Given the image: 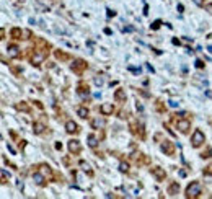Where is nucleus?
I'll return each instance as SVG.
<instances>
[{
	"instance_id": "aec40b11",
	"label": "nucleus",
	"mask_w": 212,
	"mask_h": 199,
	"mask_svg": "<svg viewBox=\"0 0 212 199\" xmlns=\"http://www.w3.org/2000/svg\"><path fill=\"white\" fill-rule=\"evenodd\" d=\"M194 66H196V69H204V62H202L201 59H197V61L194 62Z\"/></svg>"
},
{
	"instance_id": "412c9836",
	"label": "nucleus",
	"mask_w": 212,
	"mask_h": 199,
	"mask_svg": "<svg viewBox=\"0 0 212 199\" xmlns=\"http://www.w3.org/2000/svg\"><path fill=\"white\" fill-rule=\"evenodd\" d=\"M119 170L121 171H127V170H129V165H127V163H121L119 165Z\"/></svg>"
},
{
	"instance_id": "39448f33",
	"label": "nucleus",
	"mask_w": 212,
	"mask_h": 199,
	"mask_svg": "<svg viewBox=\"0 0 212 199\" xmlns=\"http://www.w3.org/2000/svg\"><path fill=\"white\" fill-rule=\"evenodd\" d=\"M113 105L111 103H105V105H101L100 106V111H101V114H105V116H108V114H111L113 113Z\"/></svg>"
},
{
	"instance_id": "2eb2a0df",
	"label": "nucleus",
	"mask_w": 212,
	"mask_h": 199,
	"mask_svg": "<svg viewBox=\"0 0 212 199\" xmlns=\"http://www.w3.org/2000/svg\"><path fill=\"white\" fill-rule=\"evenodd\" d=\"M178 189H179V186H178V183H173V184L170 186V189H168V194H173V196H175L176 192H178Z\"/></svg>"
},
{
	"instance_id": "a878e982",
	"label": "nucleus",
	"mask_w": 212,
	"mask_h": 199,
	"mask_svg": "<svg viewBox=\"0 0 212 199\" xmlns=\"http://www.w3.org/2000/svg\"><path fill=\"white\" fill-rule=\"evenodd\" d=\"M204 7H205V10H209V11H210V13H212V3H205V5H204Z\"/></svg>"
},
{
	"instance_id": "1a4fd4ad",
	"label": "nucleus",
	"mask_w": 212,
	"mask_h": 199,
	"mask_svg": "<svg viewBox=\"0 0 212 199\" xmlns=\"http://www.w3.org/2000/svg\"><path fill=\"white\" fill-rule=\"evenodd\" d=\"M69 150L70 152H80V142L79 140H70L69 142Z\"/></svg>"
},
{
	"instance_id": "393cba45",
	"label": "nucleus",
	"mask_w": 212,
	"mask_h": 199,
	"mask_svg": "<svg viewBox=\"0 0 212 199\" xmlns=\"http://www.w3.org/2000/svg\"><path fill=\"white\" fill-rule=\"evenodd\" d=\"M194 3L199 5V7H204V5H205V3H204V0H194Z\"/></svg>"
},
{
	"instance_id": "f257e3e1",
	"label": "nucleus",
	"mask_w": 212,
	"mask_h": 199,
	"mask_svg": "<svg viewBox=\"0 0 212 199\" xmlns=\"http://www.w3.org/2000/svg\"><path fill=\"white\" fill-rule=\"evenodd\" d=\"M204 140H205V137H204V132H202V131L196 129L194 132H192V137H191L192 147H201V145L204 144Z\"/></svg>"
},
{
	"instance_id": "f8f14e48",
	"label": "nucleus",
	"mask_w": 212,
	"mask_h": 199,
	"mask_svg": "<svg viewBox=\"0 0 212 199\" xmlns=\"http://www.w3.org/2000/svg\"><path fill=\"white\" fill-rule=\"evenodd\" d=\"M44 129H46V126H44L43 123H34V126H33V131H34L36 134H43Z\"/></svg>"
},
{
	"instance_id": "b1692460",
	"label": "nucleus",
	"mask_w": 212,
	"mask_h": 199,
	"mask_svg": "<svg viewBox=\"0 0 212 199\" xmlns=\"http://www.w3.org/2000/svg\"><path fill=\"white\" fill-rule=\"evenodd\" d=\"M2 176H3V181H5L7 178H10V175L7 173V170H2Z\"/></svg>"
},
{
	"instance_id": "20e7f679",
	"label": "nucleus",
	"mask_w": 212,
	"mask_h": 199,
	"mask_svg": "<svg viewBox=\"0 0 212 199\" xmlns=\"http://www.w3.org/2000/svg\"><path fill=\"white\" fill-rule=\"evenodd\" d=\"M176 126H178V129L181 131V132H186L191 127V123H189V121H186V119H179L178 123H176Z\"/></svg>"
},
{
	"instance_id": "6e6552de",
	"label": "nucleus",
	"mask_w": 212,
	"mask_h": 199,
	"mask_svg": "<svg viewBox=\"0 0 212 199\" xmlns=\"http://www.w3.org/2000/svg\"><path fill=\"white\" fill-rule=\"evenodd\" d=\"M65 131H67L69 134H74V132H77L79 129H77V124L74 123V121H67V123H65Z\"/></svg>"
},
{
	"instance_id": "a211bd4d",
	"label": "nucleus",
	"mask_w": 212,
	"mask_h": 199,
	"mask_svg": "<svg viewBox=\"0 0 212 199\" xmlns=\"http://www.w3.org/2000/svg\"><path fill=\"white\" fill-rule=\"evenodd\" d=\"M10 34L13 36V38H15V36H21V34H23V31H21V29H18V28H13V29L10 31Z\"/></svg>"
},
{
	"instance_id": "cd10ccee",
	"label": "nucleus",
	"mask_w": 212,
	"mask_h": 199,
	"mask_svg": "<svg viewBox=\"0 0 212 199\" xmlns=\"http://www.w3.org/2000/svg\"><path fill=\"white\" fill-rule=\"evenodd\" d=\"M114 15H116V13H114L113 10H110V8H108V16H114Z\"/></svg>"
},
{
	"instance_id": "9d476101",
	"label": "nucleus",
	"mask_w": 212,
	"mask_h": 199,
	"mask_svg": "<svg viewBox=\"0 0 212 199\" xmlns=\"http://www.w3.org/2000/svg\"><path fill=\"white\" fill-rule=\"evenodd\" d=\"M92 126L95 127V129H100V127H103V126H105V119H103V118H95L93 119V123H92Z\"/></svg>"
},
{
	"instance_id": "c85d7f7f",
	"label": "nucleus",
	"mask_w": 212,
	"mask_h": 199,
	"mask_svg": "<svg viewBox=\"0 0 212 199\" xmlns=\"http://www.w3.org/2000/svg\"><path fill=\"white\" fill-rule=\"evenodd\" d=\"M8 150H10V153H15V149L11 145H8Z\"/></svg>"
},
{
	"instance_id": "6ab92c4d",
	"label": "nucleus",
	"mask_w": 212,
	"mask_h": 199,
	"mask_svg": "<svg viewBox=\"0 0 212 199\" xmlns=\"http://www.w3.org/2000/svg\"><path fill=\"white\" fill-rule=\"evenodd\" d=\"M160 26H162V20H155L152 23V29H158Z\"/></svg>"
},
{
	"instance_id": "4468645a",
	"label": "nucleus",
	"mask_w": 212,
	"mask_h": 199,
	"mask_svg": "<svg viewBox=\"0 0 212 199\" xmlns=\"http://www.w3.org/2000/svg\"><path fill=\"white\" fill-rule=\"evenodd\" d=\"M77 114H79L80 118L85 119V118L88 116V110H87V108H79V110H77Z\"/></svg>"
},
{
	"instance_id": "bb28decb",
	"label": "nucleus",
	"mask_w": 212,
	"mask_h": 199,
	"mask_svg": "<svg viewBox=\"0 0 212 199\" xmlns=\"http://www.w3.org/2000/svg\"><path fill=\"white\" fill-rule=\"evenodd\" d=\"M95 83H96V85H103V79H101V77H100V79H95Z\"/></svg>"
},
{
	"instance_id": "5701e85b",
	"label": "nucleus",
	"mask_w": 212,
	"mask_h": 199,
	"mask_svg": "<svg viewBox=\"0 0 212 199\" xmlns=\"http://www.w3.org/2000/svg\"><path fill=\"white\" fill-rule=\"evenodd\" d=\"M80 165H82V168L85 170V171H90V165H88V163H85V162H82Z\"/></svg>"
},
{
	"instance_id": "f03ea898",
	"label": "nucleus",
	"mask_w": 212,
	"mask_h": 199,
	"mask_svg": "<svg viewBox=\"0 0 212 199\" xmlns=\"http://www.w3.org/2000/svg\"><path fill=\"white\" fill-rule=\"evenodd\" d=\"M201 194V184L199 183H191L188 188H186V197H197Z\"/></svg>"
},
{
	"instance_id": "423d86ee",
	"label": "nucleus",
	"mask_w": 212,
	"mask_h": 199,
	"mask_svg": "<svg viewBox=\"0 0 212 199\" xmlns=\"http://www.w3.org/2000/svg\"><path fill=\"white\" fill-rule=\"evenodd\" d=\"M44 57H46V56H44L43 52H36L33 57H31V62H33V66H39V64L44 61Z\"/></svg>"
},
{
	"instance_id": "f3484780",
	"label": "nucleus",
	"mask_w": 212,
	"mask_h": 199,
	"mask_svg": "<svg viewBox=\"0 0 212 199\" xmlns=\"http://www.w3.org/2000/svg\"><path fill=\"white\" fill-rule=\"evenodd\" d=\"M96 144H98V140H96V137L93 136V134H92V136H88V145L90 147H96Z\"/></svg>"
},
{
	"instance_id": "4be33fe9",
	"label": "nucleus",
	"mask_w": 212,
	"mask_h": 199,
	"mask_svg": "<svg viewBox=\"0 0 212 199\" xmlns=\"http://www.w3.org/2000/svg\"><path fill=\"white\" fill-rule=\"evenodd\" d=\"M168 105H170L171 108H176L179 103H178V101H175V100H170V101H168Z\"/></svg>"
},
{
	"instance_id": "dca6fc26",
	"label": "nucleus",
	"mask_w": 212,
	"mask_h": 199,
	"mask_svg": "<svg viewBox=\"0 0 212 199\" xmlns=\"http://www.w3.org/2000/svg\"><path fill=\"white\" fill-rule=\"evenodd\" d=\"M75 64H77V66H72V70H77V72H79V70L85 69V64H83V61H77Z\"/></svg>"
},
{
	"instance_id": "9b49d317",
	"label": "nucleus",
	"mask_w": 212,
	"mask_h": 199,
	"mask_svg": "<svg viewBox=\"0 0 212 199\" xmlns=\"http://www.w3.org/2000/svg\"><path fill=\"white\" fill-rule=\"evenodd\" d=\"M33 181H34L38 186H43V184H44V176L41 175V173H34V175H33Z\"/></svg>"
},
{
	"instance_id": "ddd939ff",
	"label": "nucleus",
	"mask_w": 212,
	"mask_h": 199,
	"mask_svg": "<svg viewBox=\"0 0 212 199\" xmlns=\"http://www.w3.org/2000/svg\"><path fill=\"white\" fill-rule=\"evenodd\" d=\"M114 98H116L118 101H124V100H126V92H124V90H116Z\"/></svg>"
},
{
	"instance_id": "7ed1b4c3",
	"label": "nucleus",
	"mask_w": 212,
	"mask_h": 199,
	"mask_svg": "<svg viewBox=\"0 0 212 199\" xmlns=\"http://www.w3.org/2000/svg\"><path fill=\"white\" fill-rule=\"evenodd\" d=\"M152 175L155 176L157 179H165V176H166V173H165V170L163 168H160V166H155V168H152Z\"/></svg>"
},
{
	"instance_id": "0eeeda50",
	"label": "nucleus",
	"mask_w": 212,
	"mask_h": 199,
	"mask_svg": "<svg viewBox=\"0 0 212 199\" xmlns=\"http://www.w3.org/2000/svg\"><path fill=\"white\" fill-rule=\"evenodd\" d=\"M7 52H8V57H18V56H20V49L11 44V46H8Z\"/></svg>"
}]
</instances>
